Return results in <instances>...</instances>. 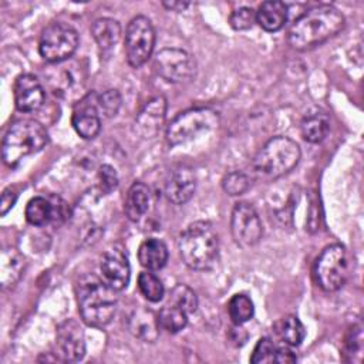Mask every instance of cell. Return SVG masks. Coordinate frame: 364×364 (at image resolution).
I'll return each instance as SVG.
<instances>
[{
	"label": "cell",
	"instance_id": "1",
	"mask_svg": "<svg viewBox=\"0 0 364 364\" xmlns=\"http://www.w3.org/2000/svg\"><path fill=\"white\" fill-rule=\"evenodd\" d=\"M344 23V16L334 6H316L291 24L287 41L294 50H307L334 37L343 30Z\"/></svg>",
	"mask_w": 364,
	"mask_h": 364
},
{
	"label": "cell",
	"instance_id": "2",
	"mask_svg": "<svg viewBox=\"0 0 364 364\" xmlns=\"http://www.w3.org/2000/svg\"><path fill=\"white\" fill-rule=\"evenodd\" d=\"M111 286L95 274H84L77 283L78 311L90 327L102 328L115 316L118 297Z\"/></svg>",
	"mask_w": 364,
	"mask_h": 364
},
{
	"label": "cell",
	"instance_id": "3",
	"mask_svg": "<svg viewBox=\"0 0 364 364\" xmlns=\"http://www.w3.org/2000/svg\"><path fill=\"white\" fill-rule=\"evenodd\" d=\"M178 249L183 263L192 270H209L219 256V239L213 225L208 220L191 223L178 239Z\"/></svg>",
	"mask_w": 364,
	"mask_h": 364
},
{
	"label": "cell",
	"instance_id": "4",
	"mask_svg": "<svg viewBox=\"0 0 364 364\" xmlns=\"http://www.w3.org/2000/svg\"><path fill=\"white\" fill-rule=\"evenodd\" d=\"M300 159V148L289 136H273L256 154L253 171L262 179H276L289 173Z\"/></svg>",
	"mask_w": 364,
	"mask_h": 364
},
{
	"label": "cell",
	"instance_id": "5",
	"mask_svg": "<svg viewBox=\"0 0 364 364\" xmlns=\"http://www.w3.org/2000/svg\"><path fill=\"white\" fill-rule=\"evenodd\" d=\"M48 142L46 128L34 119H18L10 125L3 138V161L14 166L21 158L41 151Z\"/></svg>",
	"mask_w": 364,
	"mask_h": 364
},
{
	"label": "cell",
	"instance_id": "6",
	"mask_svg": "<svg viewBox=\"0 0 364 364\" xmlns=\"http://www.w3.org/2000/svg\"><path fill=\"white\" fill-rule=\"evenodd\" d=\"M219 125V114L208 107L191 108L178 114L166 127L169 145H181L202 132L215 129Z\"/></svg>",
	"mask_w": 364,
	"mask_h": 364
},
{
	"label": "cell",
	"instance_id": "7",
	"mask_svg": "<svg viewBox=\"0 0 364 364\" xmlns=\"http://www.w3.org/2000/svg\"><path fill=\"white\" fill-rule=\"evenodd\" d=\"M314 279L324 291L338 290L348 276V256L344 246L334 243L323 249L314 263Z\"/></svg>",
	"mask_w": 364,
	"mask_h": 364
},
{
	"label": "cell",
	"instance_id": "8",
	"mask_svg": "<svg viewBox=\"0 0 364 364\" xmlns=\"http://www.w3.org/2000/svg\"><path fill=\"white\" fill-rule=\"evenodd\" d=\"M78 47V33L65 23H51L40 37L38 53L48 63H61L70 58Z\"/></svg>",
	"mask_w": 364,
	"mask_h": 364
},
{
	"label": "cell",
	"instance_id": "9",
	"mask_svg": "<svg viewBox=\"0 0 364 364\" xmlns=\"http://www.w3.org/2000/svg\"><path fill=\"white\" fill-rule=\"evenodd\" d=\"M155 46V30L151 20L145 16L134 17L125 30L124 50L131 67L144 65L151 57Z\"/></svg>",
	"mask_w": 364,
	"mask_h": 364
},
{
	"label": "cell",
	"instance_id": "10",
	"mask_svg": "<svg viewBox=\"0 0 364 364\" xmlns=\"http://www.w3.org/2000/svg\"><path fill=\"white\" fill-rule=\"evenodd\" d=\"M230 232L235 243L245 249L255 246L262 239V222L250 203L239 202L235 205L230 218Z\"/></svg>",
	"mask_w": 364,
	"mask_h": 364
},
{
	"label": "cell",
	"instance_id": "11",
	"mask_svg": "<svg viewBox=\"0 0 364 364\" xmlns=\"http://www.w3.org/2000/svg\"><path fill=\"white\" fill-rule=\"evenodd\" d=\"M156 73L169 82L189 81L195 74L193 58L181 48H164L154 60Z\"/></svg>",
	"mask_w": 364,
	"mask_h": 364
},
{
	"label": "cell",
	"instance_id": "12",
	"mask_svg": "<svg viewBox=\"0 0 364 364\" xmlns=\"http://www.w3.org/2000/svg\"><path fill=\"white\" fill-rule=\"evenodd\" d=\"M55 357L64 363H77L85 355V336L82 327L73 318L57 327Z\"/></svg>",
	"mask_w": 364,
	"mask_h": 364
},
{
	"label": "cell",
	"instance_id": "13",
	"mask_svg": "<svg viewBox=\"0 0 364 364\" xmlns=\"http://www.w3.org/2000/svg\"><path fill=\"white\" fill-rule=\"evenodd\" d=\"M100 270L102 280L114 290H122L128 286L131 277V267L124 247L115 245L108 249L101 259Z\"/></svg>",
	"mask_w": 364,
	"mask_h": 364
},
{
	"label": "cell",
	"instance_id": "14",
	"mask_svg": "<svg viewBox=\"0 0 364 364\" xmlns=\"http://www.w3.org/2000/svg\"><path fill=\"white\" fill-rule=\"evenodd\" d=\"M196 189V175L189 165H178L169 171L165 183L164 193L166 199L175 205H183L188 202Z\"/></svg>",
	"mask_w": 364,
	"mask_h": 364
},
{
	"label": "cell",
	"instance_id": "15",
	"mask_svg": "<svg viewBox=\"0 0 364 364\" xmlns=\"http://www.w3.org/2000/svg\"><path fill=\"white\" fill-rule=\"evenodd\" d=\"M166 107L168 104L165 97L156 95L151 98L135 117V122H134L135 132L145 139L155 138L165 122Z\"/></svg>",
	"mask_w": 364,
	"mask_h": 364
},
{
	"label": "cell",
	"instance_id": "16",
	"mask_svg": "<svg viewBox=\"0 0 364 364\" xmlns=\"http://www.w3.org/2000/svg\"><path fill=\"white\" fill-rule=\"evenodd\" d=\"M26 219L33 226H46L67 218V206L58 198L34 196L26 206Z\"/></svg>",
	"mask_w": 364,
	"mask_h": 364
},
{
	"label": "cell",
	"instance_id": "17",
	"mask_svg": "<svg viewBox=\"0 0 364 364\" xmlns=\"http://www.w3.org/2000/svg\"><path fill=\"white\" fill-rule=\"evenodd\" d=\"M44 102V90L37 77L21 74L14 84V104L20 112H33Z\"/></svg>",
	"mask_w": 364,
	"mask_h": 364
},
{
	"label": "cell",
	"instance_id": "18",
	"mask_svg": "<svg viewBox=\"0 0 364 364\" xmlns=\"http://www.w3.org/2000/svg\"><path fill=\"white\" fill-rule=\"evenodd\" d=\"M95 101L91 102V97L84 98L80 104L74 108L73 112V127L75 132L84 139H92L98 135L101 129V119L98 115Z\"/></svg>",
	"mask_w": 364,
	"mask_h": 364
},
{
	"label": "cell",
	"instance_id": "19",
	"mask_svg": "<svg viewBox=\"0 0 364 364\" xmlns=\"http://www.w3.org/2000/svg\"><path fill=\"white\" fill-rule=\"evenodd\" d=\"M129 331L146 343H154L159 336V321L158 316L144 307H136L131 311L128 317Z\"/></svg>",
	"mask_w": 364,
	"mask_h": 364
},
{
	"label": "cell",
	"instance_id": "20",
	"mask_svg": "<svg viewBox=\"0 0 364 364\" xmlns=\"http://www.w3.org/2000/svg\"><path fill=\"white\" fill-rule=\"evenodd\" d=\"M287 21V6L283 1H264L256 11V23L266 31L274 33L284 27Z\"/></svg>",
	"mask_w": 364,
	"mask_h": 364
},
{
	"label": "cell",
	"instance_id": "21",
	"mask_svg": "<svg viewBox=\"0 0 364 364\" xmlns=\"http://www.w3.org/2000/svg\"><path fill=\"white\" fill-rule=\"evenodd\" d=\"M26 259L14 247L4 249L0 257V283L3 287L13 286L24 272Z\"/></svg>",
	"mask_w": 364,
	"mask_h": 364
},
{
	"label": "cell",
	"instance_id": "22",
	"mask_svg": "<svg viewBox=\"0 0 364 364\" xmlns=\"http://www.w3.org/2000/svg\"><path fill=\"white\" fill-rule=\"evenodd\" d=\"M138 260L148 270H161L168 262V249L162 240L149 237L139 245Z\"/></svg>",
	"mask_w": 364,
	"mask_h": 364
},
{
	"label": "cell",
	"instance_id": "23",
	"mask_svg": "<svg viewBox=\"0 0 364 364\" xmlns=\"http://www.w3.org/2000/svg\"><path fill=\"white\" fill-rule=\"evenodd\" d=\"M149 206V189L142 182H135L127 192L124 202V210L129 220L138 222L148 210Z\"/></svg>",
	"mask_w": 364,
	"mask_h": 364
},
{
	"label": "cell",
	"instance_id": "24",
	"mask_svg": "<svg viewBox=\"0 0 364 364\" xmlns=\"http://www.w3.org/2000/svg\"><path fill=\"white\" fill-rule=\"evenodd\" d=\"M91 34L97 46L102 50H111L121 37V24L109 17L97 18L91 26Z\"/></svg>",
	"mask_w": 364,
	"mask_h": 364
},
{
	"label": "cell",
	"instance_id": "25",
	"mask_svg": "<svg viewBox=\"0 0 364 364\" xmlns=\"http://www.w3.org/2000/svg\"><path fill=\"white\" fill-rule=\"evenodd\" d=\"M301 136L310 144H318L326 139L330 131V119L324 112H311L306 115L300 125Z\"/></svg>",
	"mask_w": 364,
	"mask_h": 364
},
{
	"label": "cell",
	"instance_id": "26",
	"mask_svg": "<svg viewBox=\"0 0 364 364\" xmlns=\"http://www.w3.org/2000/svg\"><path fill=\"white\" fill-rule=\"evenodd\" d=\"M188 316L189 314L181 307L168 301V304H165L158 314L159 327L168 333H178L188 324Z\"/></svg>",
	"mask_w": 364,
	"mask_h": 364
},
{
	"label": "cell",
	"instance_id": "27",
	"mask_svg": "<svg viewBox=\"0 0 364 364\" xmlns=\"http://www.w3.org/2000/svg\"><path fill=\"white\" fill-rule=\"evenodd\" d=\"M276 333L289 346H300L306 337L303 323L296 316H287L276 324Z\"/></svg>",
	"mask_w": 364,
	"mask_h": 364
},
{
	"label": "cell",
	"instance_id": "28",
	"mask_svg": "<svg viewBox=\"0 0 364 364\" xmlns=\"http://www.w3.org/2000/svg\"><path fill=\"white\" fill-rule=\"evenodd\" d=\"M228 313L233 324H245L253 317V301L246 294H235L228 303Z\"/></svg>",
	"mask_w": 364,
	"mask_h": 364
},
{
	"label": "cell",
	"instance_id": "29",
	"mask_svg": "<svg viewBox=\"0 0 364 364\" xmlns=\"http://www.w3.org/2000/svg\"><path fill=\"white\" fill-rule=\"evenodd\" d=\"M138 289L141 294L149 301H159L165 294V289L159 277L151 272H142L138 276Z\"/></svg>",
	"mask_w": 364,
	"mask_h": 364
},
{
	"label": "cell",
	"instance_id": "30",
	"mask_svg": "<svg viewBox=\"0 0 364 364\" xmlns=\"http://www.w3.org/2000/svg\"><path fill=\"white\" fill-rule=\"evenodd\" d=\"M169 303L181 307L188 314L195 313L198 309V297H196L195 291L186 284H176L171 290Z\"/></svg>",
	"mask_w": 364,
	"mask_h": 364
},
{
	"label": "cell",
	"instance_id": "31",
	"mask_svg": "<svg viewBox=\"0 0 364 364\" xmlns=\"http://www.w3.org/2000/svg\"><path fill=\"white\" fill-rule=\"evenodd\" d=\"M95 104H97L98 112L104 114L107 118H111L118 114L121 104H122V98L117 90L111 88V90H107V91L101 92L100 95H97Z\"/></svg>",
	"mask_w": 364,
	"mask_h": 364
},
{
	"label": "cell",
	"instance_id": "32",
	"mask_svg": "<svg viewBox=\"0 0 364 364\" xmlns=\"http://www.w3.org/2000/svg\"><path fill=\"white\" fill-rule=\"evenodd\" d=\"M222 186H223V191L228 193V195H232V196H237V195H242L245 193L249 186H250V179L249 176L242 172V171H232L229 172L223 181H222Z\"/></svg>",
	"mask_w": 364,
	"mask_h": 364
},
{
	"label": "cell",
	"instance_id": "33",
	"mask_svg": "<svg viewBox=\"0 0 364 364\" xmlns=\"http://www.w3.org/2000/svg\"><path fill=\"white\" fill-rule=\"evenodd\" d=\"M277 346L273 343L272 338L263 337L257 341L253 354L250 357V363L253 364H262V363H274Z\"/></svg>",
	"mask_w": 364,
	"mask_h": 364
},
{
	"label": "cell",
	"instance_id": "34",
	"mask_svg": "<svg viewBox=\"0 0 364 364\" xmlns=\"http://www.w3.org/2000/svg\"><path fill=\"white\" fill-rule=\"evenodd\" d=\"M229 23H230L232 28H235L237 31L249 30L256 23V11L250 7H239L237 10H235L230 14Z\"/></svg>",
	"mask_w": 364,
	"mask_h": 364
},
{
	"label": "cell",
	"instance_id": "35",
	"mask_svg": "<svg viewBox=\"0 0 364 364\" xmlns=\"http://www.w3.org/2000/svg\"><path fill=\"white\" fill-rule=\"evenodd\" d=\"M98 185L100 191L105 195L111 193L118 186V175L111 165H101L98 169Z\"/></svg>",
	"mask_w": 364,
	"mask_h": 364
},
{
	"label": "cell",
	"instance_id": "36",
	"mask_svg": "<svg viewBox=\"0 0 364 364\" xmlns=\"http://www.w3.org/2000/svg\"><path fill=\"white\" fill-rule=\"evenodd\" d=\"M17 200V192L10 186L3 191L1 193V200H0V215L4 216L16 203Z\"/></svg>",
	"mask_w": 364,
	"mask_h": 364
},
{
	"label": "cell",
	"instance_id": "37",
	"mask_svg": "<svg viewBox=\"0 0 364 364\" xmlns=\"http://www.w3.org/2000/svg\"><path fill=\"white\" fill-rule=\"evenodd\" d=\"M229 340L235 346H242L247 340V333L242 327V324H235L229 331Z\"/></svg>",
	"mask_w": 364,
	"mask_h": 364
},
{
	"label": "cell",
	"instance_id": "38",
	"mask_svg": "<svg viewBox=\"0 0 364 364\" xmlns=\"http://www.w3.org/2000/svg\"><path fill=\"white\" fill-rule=\"evenodd\" d=\"M297 357L289 347H277L276 348V355H274V363H296Z\"/></svg>",
	"mask_w": 364,
	"mask_h": 364
},
{
	"label": "cell",
	"instance_id": "39",
	"mask_svg": "<svg viewBox=\"0 0 364 364\" xmlns=\"http://www.w3.org/2000/svg\"><path fill=\"white\" fill-rule=\"evenodd\" d=\"M164 6L166 9H169V10L182 11V10H185L189 6V3H186V1H164Z\"/></svg>",
	"mask_w": 364,
	"mask_h": 364
}]
</instances>
